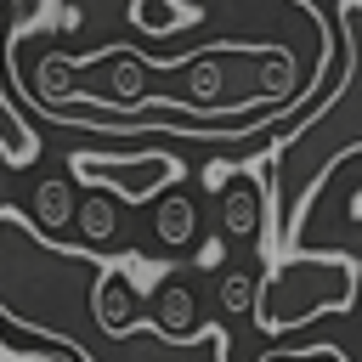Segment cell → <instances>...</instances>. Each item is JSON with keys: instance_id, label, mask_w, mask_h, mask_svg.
Returning <instances> with one entry per match:
<instances>
[{"instance_id": "obj_1", "label": "cell", "mask_w": 362, "mask_h": 362, "mask_svg": "<svg viewBox=\"0 0 362 362\" xmlns=\"http://www.w3.org/2000/svg\"><path fill=\"white\" fill-rule=\"evenodd\" d=\"M339 79L334 90L255 164L260 192H266V243L260 255L272 260V249H288L311 198L322 192V181L334 175V164H345L351 153H362V0H339Z\"/></svg>"}, {"instance_id": "obj_2", "label": "cell", "mask_w": 362, "mask_h": 362, "mask_svg": "<svg viewBox=\"0 0 362 362\" xmlns=\"http://www.w3.org/2000/svg\"><path fill=\"white\" fill-rule=\"evenodd\" d=\"M102 266L107 260H96L90 249L51 243L34 221H23L17 209H0V311L17 328H34L45 345L74 351L79 362L96 345L90 288Z\"/></svg>"}, {"instance_id": "obj_3", "label": "cell", "mask_w": 362, "mask_h": 362, "mask_svg": "<svg viewBox=\"0 0 362 362\" xmlns=\"http://www.w3.org/2000/svg\"><path fill=\"white\" fill-rule=\"evenodd\" d=\"M362 294V260L328 249H288L255 277V322L266 334L305 328L317 317H345Z\"/></svg>"}, {"instance_id": "obj_4", "label": "cell", "mask_w": 362, "mask_h": 362, "mask_svg": "<svg viewBox=\"0 0 362 362\" xmlns=\"http://www.w3.org/2000/svg\"><path fill=\"white\" fill-rule=\"evenodd\" d=\"M68 170H74V181H85L90 192L107 187V192L124 198V204H147V198L170 192V181L187 175L181 153H170V147H147V153H74Z\"/></svg>"}, {"instance_id": "obj_5", "label": "cell", "mask_w": 362, "mask_h": 362, "mask_svg": "<svg viewBox=\"0 0 362 362\" xmlns=\"http://www.w3.org/2000/svg\"><path fill=\"white\" fill-rule=\"evenodd\" d=\"M147 272H164L158 260H141V255H119L102 266L96 288H90V328L96 339H130L136 328H147V300H141V277Z\"/></svg>"}, {"instance_id": "obj_6", "label": "cell", "mask_w": 362, "mask_h": 362, "mask_svg": "<svg viewBox=\"0 0 362 362\" xmlns=\"http://www.w3.org/2000/svg\"><path fill=\"white\" fill-rule=\"evenodd\" d=\"M226 328H204L192 339H164L153 328H136L130 339H96L85 351V362H226Z\"/></svg>"}, {"instance_id": "obj_7", "label": "cell", "mask_w": 362, "mask_h": 362, "mask_svg": "<svg viewBox=\"0 0 362 362\" xmlns=\"http://www.w3.org/2000/svg\"><path fill=\"white\" fill-rule=\"evenodd\" d=\"M215 209H221V238L226 243H266V192L255 175L232 170L221 187H215Z\"/></svg>"}, {"instance_id": "obj_8", "label": "cell", "mask_w": 362, "mask_h": 362, "mask_svg": "<svg viewBox=\"0 0 362 362\" xmlns=\"http://www.w3.org/2000/svg\"><path fill=\"white\" fill-rule=\"evenodd\" d=\"M147 328L164 334V339H192V334H204V322H198V294H192L187 283H175V277H158V288H153V300H147Z\"/></svg>"}, {"instance_id": "obj_9", "label": "cell", "mask_w": 362, "mask_h": 362, "mask_svg": "<svg viewBox=\"0 0 362 362\" xmlns=\"http://www.w3.org/2000/svg\"><path fill=\"white\" fill-rule=\"evenodd\" d=\"M153 232H158V243H170V249H187V243L198 238V204H192L181 187L158 192V209H153Z\"/></svg>"}, {"instance_id": "obj_10", "label": "cell", "mask_w": 362, "mask_h": 362, "mask_svg": "<svg viewBox=\"0 0 362 362\" xmlns=\"http://www.w3.org/2000/svg\"><path fill=\"white\" fill-rule=\"evenodd\" d=\"M0 158H6L11 170H23V164L40 158V136H34V124L17 113V102L6 96V85H0Z\"/></svg>"}, {"instance_id": "obj_11", "label": "cell", "mask_w": 362, "mask_h": 362, "mask_svg": "<svg viewBox=\"0 0 362 362\" xmlns=\"http://www.w3.org/2000/svg\"><path fill=\"white\" fill-rule=\"evenodd\" d=\"M192 17H198V11L181 6V0H130V28L147 34V40H170V34H181Z\"/></svg>"}, {"instance_id": "obj_12", "label": "cell", "mask_w": 362, "mask_h": 362, "mask_svg": "<svg viewBox=\"0 0 362 362\" xmlns=\"http://www.w3.org/2000/svg\"><path fill=\"white\" fill-rule=\"evenodd\" d=\"M74 226H79V238L90 243V255H96L102 243H113V238H119V209H113V198H107V192H90L85 204H74Z\"/></svg>"}, {"instance_id": "obj_13", "label": "cell", "mask_w": 362, "mask_h": 362, "mask_svg": "<svg viewBox=\"0 0 362 362\" xmlns=\"http://www.w3.org/2000/svg\"><path fill=\"white\" fill-rule=\"evenodd\" d=\"M34 226H74V181H40L34 187Z\"/></svg>"}, {"instance_id": "obj_14", "label": "cell", "mask_w": 362, "mask_h": 362, "mask_svg": "<svg viewBox=\"0 0 362 362\" xmlns=\"http://www.w3.org/2000/svg\"><path fill=\"white\" fill-rule=\"evenodd\" d=\"M255 277L260 272H221V283H215V300H221V317H249L255 311Z\"/></svg>"}, {"instance_id": "obj_15", "label": "cell", "mask_w": 362, "mask_h": 362, "mask_svg": "<svg viewBox=\"0 0 362 362\" xmlns=\"http://www.w3.org/2000/svg\"><path fill=\"white\" fill-rule=\"evenodd\" d=\"M51 11H57V0H17V23H11V40L34 34V28H40Z\"/></svg>"}, {"instance_id": "obj_16", "label": "cell", "mask_w": 362, "mask_h": 362, "mask_svg": "<svg viewBox=\"0 0 362 362\" xmlns=\"http://www.w3.org/2000/svg\"><path fill=\"white\" fill-rule=\"evenodd\" d=\"M11 362H79L74 351H57V345H40L34 356H11Z\"/></svg>"}, {"instance_id": "obj_17", "label": "cell", "mask_w": 362, "mask_h": 362, "mask_svg": "<svg viewBox=\"0 0 362 362\" xmlns=\"http://www.w3.org/2000/svg\"><path fill=\"white\" fill-rule=\"evenodd\" d=\"M260 362H300V356H288V351H266Z\"/></svg>"}]
</instances>
